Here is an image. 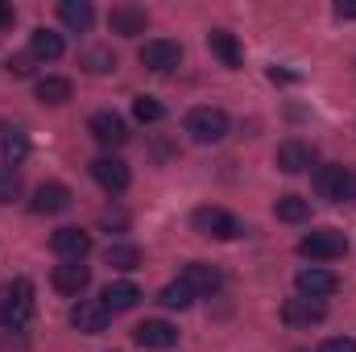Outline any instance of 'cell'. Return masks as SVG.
<instances>
[{"instance_id": "cell-1", "label": "cell", "mask_w": 356, "mask_h": 352, "mask_svg": "<svg viewBox=\"0 0 356 352\" xmlns=\"http://www.w3.org/2000/svg\"><path fill=\"white\" fill-rule=\"evenodd\" d=\"M228 112H220V108H191L186 112V133H191V141H199V145H216V141H224L228 137Z\"/></svg>"}, {"instance_id": "cell-2", "label": "cell", "mask_w": 356, "mask_h": 352, "mask_svg": "<svg viewBox=\"0 0 356 352\" xmlns=\"http://www.w3.org/2000/svg\"><path fill=\"white\" fill-rule=\"evenodd\" d=\"M33 319V282L29 278H17L13 286H8V294H4V303H0V323L4 328H25Z\"/></svg>"}, {"instance_id": "cell-3", "label": "cell", "mask_w": 356, "mask_h": 352, "mask_svg": "<svg viewBox=\"0 0 356 352\" xmlns=\"http://www.w3.org/2000/svg\"><path fill=\"white\" fill-rule=\"evenodd\" d=\"M191 224L199 237H211V241H236L241 237V220L224 207H195Z\"/></svg>"}, {"instance_id": "cell-4", "label": "cell", "mask_w": 356, "mask_h": 352, "mask_svg": "<svg viewBox=\"0 0 356 352\" xmlns=\"http://www.w3.org/2000/svg\"><path fill=\"white\" fill-rule=\"evenodd\" d=\"M315 191L332 203H356V175L348 166H319L315 170Z\"/></svg>"}, {"instance_id": "cell-5", "label": "cell", "mask_w": 356, "mask_h": 352, "mask_svg": "<svg viewBox=\"0 0 356 352\" xmlns=\"http://www.w3.org/2000/svg\"><path fill=\"white\" fill-rule=\"evenodd\" d=\"M298 253L311 257V262H336V257L348 253V241H344V232H336V228H315V232H307V237L298 241Z\"/></svg>"}, {"instance_id": "cell-6", "label": "cell", "mask_w": 356, "mask_h": 352, "mask_svg": "<svg viewBox=\"0 0 356 352\" xmlns=\"http://www.w3.org/2000/svg\"><path fill=\"white\" fill-rule=\"evenodd\" d=\"M294 286H298V294L302 298H332L336 290H340V278L332 273V269H323V265H307V269H298V278H294Z\"/></svg>"}, {"instance_id": "cell-7", "label": "cell", "mask_w": 356, "mask_h": 352, "mask_svg": "<svg viewBox=\"0 0 356 352\" xmlns=\"http://www.w3.org/2000/svg\"><path fill=\"white\" fill-rule=\"evenodd\" d=\"M88 133L95 137V145H104V150H120L129 141V125L116 112H95L88 120Z\"/></svg>"}, {"instance_id": "cell-8", "label": "cell", "mask_w": 356, "mask_h": 352, "mask_svg": "<svg viewBox=\"0 0 356 352\" xmlns=\"http://www.w3.org/2000/svg\"><path fill=\"white\" fill-rule=\"evenodd\" d=\"M108 319H112V311H108L99 298H79V303L71 307V328L83 332V336H99V332L108 328Z\"/></svg>"}, {"instance_id": "cell-9", "label": "cell", "mask_w": 356, "mask_h": 352, "mask_svg": "<svg viewBox=\"0 0 356 352\" xmlns=\"http://www.w3.org/2000/svg\"><path fill=\"white\" fill-rule=\"evenodd\" d=\"M133 340H137L141 349L166 352V349H175L178 344V328L175 323H166V319H145V323L133 328Z\"/></svg>"}, {"instance_id": "cell-10", "label": "cell", "mask_w": 356, "mask_h": 352, "mask_svg": "<svg viewBox=\"0 0 356 352\" xmlns=\"http://www.w3.org/2000/svg\"><path fill=\"white\" fill-rule=\"evenodd\" d=\"M50 249H54L63 262H83L91 253V237L83 228H58V232L50 237Z\"/></svg>"}, {"instance_id": "cell-11", "label": "cell", "mask_w": 356, "mask_h": 352, "mask_svg": "<svg viewBox=\"0 0 356 352\" xmlns=\"http://www.w3.org/2000/svg\"><path fill=\"white\" fill-rule=\"evenodd\" d=\"M323 315H327V307H323L319 298H302V294H298V298H286V303H282V319H286L290 328H311V323H319Z\"/></svg>"}, {"instance_id": "cell-12", "label": "cell", "mask_w": 356, "mask_h": 352, "mask_svg": "<svg viewBox=\"0 0 356 352\" xmlns=\"http://www.w3.org/2000/svg\"><path fill=\"white\" fill-rule=\"evenodd\" d=\"M178 63H182L178 42L154 38V42H145V46H141V67H149V71H175Z\"/></svg>"}, {"instance_id": "cell-13", "label": "cell", "mask_w": 356, "mask_h": 352, "mask_svg": "<svg viewBox=\"0 0 356 352\" xmlns=\"http://www.w3.org/2000/svg\"><path fill=\"white\" fill-rule=\"evenodd\" d=\"M88 282H91V269L83 262H63V265H54V290L58 294H71V298H79L83 290H88Z\"/></svg>"}, {"instance_id": "cell-14", "label": "cell", "mask_w": 356, "mask_h": 352, "mask_svg": "<svg viewBox=\"0 0 356 352\" xmlns=\"http://www.w3.org/2000/svg\"><path fill=\"white\" fill-rule=\"evenodd\" d=\"M108 25H112V33H120V38H137V33H145L149 17H145V8H137V4H116V8L108 13Z\"/></svg>"}, {"instance_id": "cell-15", "label": "cell", "mask_w": 356, "mask_h": 352, "mask_svg": "<svg viewBox=\"0 0 356 352\" xmlns=\"http://www.w3.org/2000/svg\"><path fill=\"white\" fill-rule=\"evenodd\" d=\"M38 216H58V211H67L71 207V191L63 186V182H42L38 191H33V203H29Z\"/></svg>"}, {"instance_id": "cell-16", "label": "cell", "mask_w": 356, "mask_h": 352, "mask_svg": "<svg viewBox=\"0 0 356 352\" xmlns=\"http://www.w3.org/2000/svg\"><path fill=\"white\" fill-rule=\"evenodd\" d=\"M91 178H95L104 191H112V195H116V191H124V186H129V166H124L120 158H112V154H108V158H95V162H91Z\"/></svg>"}, {"instance_id": "cell-17", "label": "cell", "mask_w": 356, "mask_h": 352, "mask_svg": "<svg viewBox=\"0 0 356 352\" xmlns=\"http://www.w3.org/2000/svg\"><path fill=\"white\" fill-rule=\"evenodd\" d=\"M277 166H282L286 175H302V170L315 166V154H311V145H302V141H282V145H277Z\"/></svg>"}, {"instance_id": "cell-18", "label": "cell", "mask_w": 356, "mask_h": 352, "mask_svg": "<svg viewBox=\"0 0 356 352\" xmlns=\"http://www.w3.org/2000/svg\"><path fill=\"white\" fill-rule=\"evenodd\" d=\"M182 282L195 290V294H211V290H220V269L216 265H207V262H191V265H182Z\"/></svg>"}, {"instance_id": "cell-19", "label": "cell", "mask_w": 356, "mask_h": 352, "mask_svg": "<svg viewBox=\"0 0 356 352\" xmlns=\"http://www.w3.org/2000/svg\"><path fill=\"white\" fill-rule=\"evenodd\" d=\"M207 46H211V54H216L224 67H241V63H245V50H241L236 33H228V29H211V33H207Z\"/></svg>"}, {"instance_id": "cell-20", "label": "cell", "mask_w": 356, "mask_h": 352, "mask_svg": "<svg viewBox=\"0 0 356 352\" xmlns=\"http://www.w3.org/2000/svg\"><path fill=\"white\" fill-rule=\"evenodd\" d=\"M63 33H54V29H33V38H29V54L33 58H42V63H54V58H63Z\"/></svg>"}, {"instance_id": "cell-21", "label": "cell", "mask_w": 356, "mask_h": 352, "mask_svg": "<svg viewBox=\"0 0 356 352\" xmlns=\"http://www.w3.org/2000/svg\"><path fill=\"white\" fill-rule=\"evenodd\" d=\"M137 298H141V290H137L133 282H108L99 303H104V307L116 315V311H133V307H137Z\"/></svg>"}, {"instance_id": "cell-22", "label": "cell", "mask_w": 356, "mask_h": 352, "mask_svg": "<svg viewBox=\"0 0 356 352\" xmlns=\"http://www.w3.org/2000/svg\"><path fill=\"white\" fill-rule=\"evenodd\" d=\"M273 216H277L282 224H302V220L311 216V203H307L302 195H282V199L273 203Z\"/></svg>"}, {"instance_id": "cell-23", "label": "cell", "mask_w": 356, "mask_h": 352, "mask_svg": "<svg viewBox=\"0 0 356 352\" xmlns=\"http://www.w3.org/2000/svg\"><path fill=\"white\" fill-rule=\"evenodd\" d=\"M58 17H63V25H71V29H91L95 8H91L88 0H63V4H58Z\"/></svg>"}, {"instance_id": "cell-24", "label": "cell", "mask_w": 356, "mask_h": 352, "mask_svg": "<svg viewBox=\"0 0 356 352\" xmlns=\"http://www.w3.org/2000/svg\"><path fill=\"white\" fill-rule=\"evenodd\" d=\"M33 91H38V99H42V104H67V99H71V79L46 75V79H38V83H33Z\"/></svg>"}, {"instance_id": "cell-25", "label": "cell", "mask_w": 356, "mask_h": 352, "mask_svg": "<svg viewBox=\"0 0 356 352\" xmlns=\"http://www.w3.org/2000/svg\"><path fill=\"white\" fill-rule=\"evenodd\" d=\"M158 303L166 307V311H186L191 303H195V290L178 278V282H170V286H162V294H158Z\"/></svg>"}, {"instance_id": "cell-26", "label": "cell", "mask_w": 356, "mask_h": 352, "mask_svg": "<svg viewBox=\"0 0 356 352\" xmlns=\"http://www.w3.org/2000/svg\"><path fill=\"white\" fill-rule=\"evenodd\" d=\"M0 154H4V162L8 166H17V162H25V154H29V137L21 133V129H13L4 141H0Z\"/></svg>"}, {"instance_id": "cell-27", "label": "cell", "mask_w": 356, "mask_h": 352, "mask_svg": "<svg viewBox=\"0 0 356 352\" xmlns=\"http://www.w3.org/2000/svg\"><path fill=\"white\" fill-rule=\"evenodd\" d=\"M108 265L112 269H137L141 265V253H137V245H108Z\"/></svg>"}, {"instance_id": "cell-28", "label": "cell", "mask_w": 356, "mask_h": 352, "mask_svg": "<svg viewBox=\"0 0 356 352\" xmlns=\"http://www.w3.org/2000/svg\"><path fill=\"white\" fill-rule=\"evenodd\" d=\"M133 116H137L141 125H158V120L166 116V108H162L154 95H137V99H133Z\"/></svg>"}, {"instance_id": "cell-29", "label": "cell", "mask_w": 356, "mask_h": 352, "mask_svg": "<svg viewBox=\"0 0 356 352\" xmlns=\"http://www.w3.org/2000/svg\"><path fill=\"white\" fill-rule=\"evenodd\" d=\"M83 67H88L91 75H104V71L116 67V58H112L108 50H88V54H83Z\"/></svg>"}, {"instance_id": "cell-30", "label": "cell", "mask_w": 356, "mask_h": 352, "mask_svg": "<svg viewBox=\"0 0 356 352\" xmlns=\"http://www.w3.org/2000/svg\"><path fill=\"white\" fill-rule=\"evenodd\" d=\"M13 199H17V175L0 170V203H13Z\"/></svg>"}, {"instance_id": "cell-31", "label": "cell", "mask_w": 356, "mask_h": 352, "mask_svg": "<svg viewBox=\"0 0 356 352\" xmlns=\"http://www.w3.org/2000/svg\"><path fill=\"white\" fill-rule=\"evenodd\" d=\"M319 352H356V340L353 336H332V340H323Z\"/></svg>"}, {"instance_id": "cell-32", "label": "cell", "mask_w": 356, "mask_h": 352, "mask_svg": "<svg viewBox=\"0 0 356 352\" xmlns=\"http://www.w3.org/2000/svg\"><path fill=\"white\" fill-rule=\"evenodd\" d=\"M336 17L340 21H356V0H340L336 4Z\"/></svg>"}, {"instance_id": "cell-33", "label": "cell", "mask_w": 356, "mask_h": 352, "mask_svg": "<svg viewBox=\"0 0 356 352\" xmlns=\"http://www.w3.org/2000/svg\"><path fill=\"white\" fill-rule=\"evenodd\" d=\"M8 75H29V58H8Z\"/></svg>"}, {"instance_id": "cell-34", "label": "cell", "mask_w": 356, "mask_h": 352, "mask_svg": "<svg viewBox=\"0 0 356 352\" xmlns=\"http://www.w3.org/2000/svg\"><path fill=\"white\" fill-rule=\"evenodd\" d=\"M269 79H273V83H290L294 75H290V71H277V67H273V71H269Z\"/></svg>"}, {"instance_id": "cell-35", "label": "cell", "mask_w": 356, "mask_h": 352, "mask_svg": "<svg viewBox=\"0 0 356 352\" xmlns=\"http://www.w3.org/2000/svg\"><path fill=\"white\" fill-rule=\"evenodd\" d=\"M4 25H13V8H8V4L0 0V29H4Z\"/></svg>"}]
</instances>
